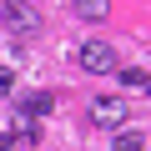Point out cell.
<instances>
[{"label": "cell", "instance_id": "1", "mask_svg": "<svg viewBox=\"0 0 151 151\" xmlns=\"http://www.w3.org/2000/svg\"><path fill=\"white\" fill-rule=\"evenodd\" d=\"M81 70H91V76H111L116 70V50L106 45V40H81Z\"/></svg>", "mask_w": 151, "mask_h": 151}, {"label": "cell", "instance_id": "2", "mask_svg": "<svg viewBox=\"0 0 151 151\" xmlns=\"http://www.w3.org/2000/svg\"><path fill=\"white\" fill-rule=\"evenodd\" d=\"M91 121H96L101 131H121V126H126V101H121V96H96V101H91Z\"/></svg>", "mask_w": 151, "mask_h": 151}, {"label": "cell", "instance_id": "3", "mask_svg": "<svg viewBox=\"0 0 151 151\" xmlns=\"http://www.w3.org/2000/svg\"><path fill=\"white\" fill-rule=\"evenodd\" d=\"M5 25L15 30V35H30V30H40V15H35V5H25V0H5Z\"/></svg>", "mask_w": 151, "mask_h": 151}, {"label": "cell", "instance_id": "4", "mask_svg": "<svg viewBox=\"0 0 151 151\" xmlns=\"http://www.w3.org/2000/svg\"><path fill=\"white\" fill-rule=\"evenodd\" d=\"M50 96H25L20 106H15V121H35V116H50Z\"/></svg>", "mask_w": 151, "mask_h": 151}, {"label": "cell", "instance_id": "5", "mask_svg": "<svg viewBox=\"0 0 151 151\" xmlns=\"http://www.w3.org/2000/svg\"><path fill=\"white\" fill-rule=\"evenodd\" d=\"M106 10H111V0H76V15L81 20H106Z\"/></svg>", "mask_w": 151, "mask_h": 151}, {"label": "cell", "instance_id": "6", "mask_svg": "<svg viewBox=\"0 0 151 151\" xmlns=\"http://www.w3.org/2000/svg\"><path fill=\"white\" fill-rule=\"evenodd\" d=\"M116 151H146V136L141 131H116Z\"/></svg>", "mask_w": 151, "mask_h": 151}, {"label": "cell", "instance_id": "7", "mask_svg": "<svg viewBox=\"0 0 151 151\" xmlns=\"http://www.w3.org/2000/svg\"><path fill=\"white\" fill-rule=\"evenodd\" d=\"M146 81H151V76H141V70H121V86L126 91H146Z\"/></svg>", "mask_w": 151, "mask_h": 151}, {"label": "cell", "instance_id": "8", "mask_svg": "<svg viewBox=\"0 0 151 151\" xmlns=\"http://www.w3.org/2000/svg\"><path fill=\"white\" fill-rule=\"evenodd\" d=\"M5 96H15V70L0 65V101H5Z\"/></svg>", "mask_w": 151, "mask_h": 151}, {"label": "cell", "instance_id": "9", "mask_svg": "<svg viewBox=\"0 0 151 151\" xmlns=\"http://www.w3.org/2000/svg\"><path fill=\"white\" fill-rule=\"evenodd\" d=\"M0 151H20V136H15V131H5V136H0Z\"/></svg>", "mask_w": 151, "mask_h": 151}, {"label": "cell", "instance_id": "10", "mask_svg": "<svg viewBox=\"0 0 151 151\" xmlns=\"http://www.w3.org/2000/svg\"><path fill=\"white\" fill-rule=\"evenodd\" d=\"M146 91H151V81H146Z\"/></svg>", "mask_w": 151, "mask_h": 151}]
</instances>
